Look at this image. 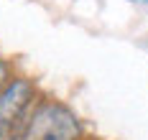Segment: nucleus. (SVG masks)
<instances>
[{
    "instance_id": "1",
    "label": "nucleus",
    "mask_w": 148,
    "mask_h": 140,
    "mask_svg": "<svg viewBox=\"0 0 148 140\" xmlns=\"http://www.w3.org/2000/svg\"><path fill=\"white\" fill-rule=\"evenodd\" d=\"M23 140H84V127L66 102L41 94L28 112Z\"/></svg>"
},
{
    "instance_id": "2",
    "label": "nucleus",
    "mask_w": 148,
    "mask_h": 140,
    "mask_svg": "<svg viewBox=\"0 0 148 140\" xmlns=\"http://www.w3.org/2000/svg\"><path fill=\"white\" fill-rule=\"evenodd\" d=\"M38 97L41 92L36 79L13 74V79L0 89V140H23L28 112Z\"/></svg>"
},
{
    "instance_id": "3",
    "label": "nucleus",
    "mask_w": 148,
    "mask_h": 140,
    "mask_svg": "<svg viewBox=\"0 0 148 140\" xmlns=\"http://www.w3.org/2000/svg\"><path fill=\"white\" fill-rule=\"evenodd\" d=\"M13 74H15V71H13V64L8 61V59H3V56H0V89L13 79Z\"/></svg>"
},
{
    "instance_id": "4",
    "label": "nucleus",
    "mask_w": 148,
    "mask_h": 140,
    "mask_svg": "<svg viewBox=\"0 0 148 140\" xmlns=\"http://www.w3.org/2000/svg\"><path fill=\"white\" fill-rule=\"evenodd\" d=\"M135 3H140V5H148V0H135Z\"/></svg>"
}]
</instances>
